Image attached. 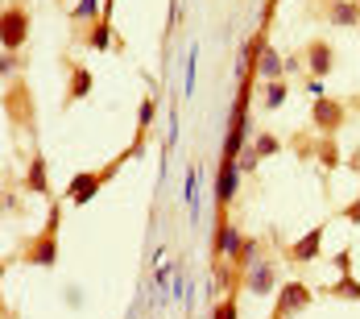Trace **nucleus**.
<instances>
[{
    "instance_id": "a878e982",
    "label": "nucleus",
    "mask_w": 360,
    "mask_h": 319,
    "mask_svg": "<svg viewBox=\"0 0 360 319\" xmlns=\"http://www.w3.org/2000/svg\"><path fill=\"white\" fill-rule=\"evenodd\" d=\"M17 71H21V58H17L13 50H4V79L13 83V79H17Z\"/></svg>"
},
{
    "instance_id": "ddd939ff",
    "label": "nucleus",
    "mask_w": 360,
    "mask_h": 319,
    "mask_svg": "<svg viewBox=\"0 0 360 319\" xmlns=\"http://www.w3.org/2000/svg\"><path fill=\"white\" fill-rule=\"evenodd\" d=\"M327 21L335 30H360V0H327Z\"/></svg>"
},
{
    "instance_id": "0eeeda50",
    "label": "nucleus",
    "mask_w": 360,
    "mask_h": 319,
    "mask_svg": "<svg viewBox=\"0 0 360 319\" xmlns=\"http://www.w3.org/2000/svg\"><path fill=\"white\" fill-rule=\"evenodd\" d=\"M344 120H348V108L340 104V100H331V96H319V100H311V125L331 137L335 129H344Z\"/></svg>"
},
{
    "instance_id": "4be33fe9",
    "label": "nucleus",
    "mask_w": 360,
    "mask_h": 319,
    "mask_svg": "<svg viewBox=\"0 0 360 319\" xmlns=\"http://www.w3.org/2000/svg\"><path fill=\"white\" fill-rule=\"evenodd\" d=\"M252 149H257V154H261V162H265V158H274V154L282 149V142H278L274 133H257V137H252Z\"/></svg>"
},
{
    "instance_id": "c756f323",
    "label": "nucleus",
    "mask_w": 360,
    "mask_h": 319,
    "mask_svg": "<svg viewBox=\"0 0 360 319\" xmlns=\"http://www.w3.org/2000/svg\"><path fill=\"white\" fill-rule=\"evenodd\" d=\"M195 87V50H191V58H186V92Z\"/></svg>"
},
{
    "instance_id": "a211bd4d",
    "label": "nucleus",
    "mask_w": 360,
    "mask_h": 319,
    "mask_svg": "<svg viewBox=\"0 0 360 319\" xmlns=\"http://www.w3.org/2000/svg\"><path fill=\"white\" fill-rule=\"evenodd\" d=\"M311 154L319 158V166H323V170H335V166H344V154H340V145L331 142V137L315 142V145H311Z\"/></svg>"
},
{
    "instance_id": "393cba45",
    "label": "nucleus",
    "mask_w": 360,
    "mask_h": 319,
    "mask_svg": "<svg viewBox=\"0 0 360 319\" xmlns=\"http://www.w3.org/2000/svg\"><path fill=\"white\" fill-rule=\"evenodd\" d=\"M331 265H335L340 274H352V249L344 245V249H340V253H335V257H331Z\"/></svg>"
},
{
    "instance_id": "dca6fc26",
    "label": "nucleus",
    "mask_w": 360,
    "mask_h": 319,
    "mask_svg": "<svg viewBox=\"0 0 360 319\" xmlns=\"http://www.w3.org/2000/svg\"><path fill=\"white\" fill-rule=\"evenodd\" d=\"M257 79L261 83H274V79H286V58L274 50V46H265L261 50V63H257Z\"/></svg>"
},
{
    "instance_id": "9b49d317",
    "label": "nucleus",
    "mask_w": 360,
    "mask_h": 319,
    "mask_svg": "<svg viewBox=\"0 0 360 319\" xmlns=\"http://www.w3.org/2000/svg\"><path fill=\"white\" fill-rule=\"evenodd\" d=\"M25 191H34V195H41L46 204H54V191H50V162H46V154H34V158H30Z\"/></svg>"
},
{
    "instance_id": "2eb2a0df",
    "label": "nucleus",
    "mask_w": 360,
    "mask_h": 319,
    "mask_svg": "<svg viewBox=\"0 0 360 319\" xmlns=\"http://www.w3.org/2000/svg\"><path fill=\"white\" fill-rule=\"evenodd\" d=\"M257 257H261V241H257V237H245L240 245L228 253V265H232V274L245 282V274H249V265L257 261Z\"/></svg>"
},
{
    "instance_id": "5701e85b",
    "label": "nucleus",
    "mask_w": 360,
    "mask_h": 319,
    "mask_svg": "<svg viewBox=\"0 0 360 319\" xmlns=\"http://www.w3.org/2000/svg\"><path fill=\"white\" fill-rule=\"evenodd\" d=\"M212 319H236V294H219L212 303Z\"/></svg>"
},
{
    "instance_id": "412c9836",
    "label": "nucleus",
    "mask_w": 360,
    "mask_h": 319,
    "mask_svg": "<svg viewBox=\"0 0 360 319\" xmlns=\"http://www.w3.org/2000/svg\"><path fill=\"white\" fill-rule=\"evenodd\" d=\"M87 46H91V50H108L112 46V17H100V21L87 30Z\"/></svg>"
},
{
    "instance_id": "f03ea898",
    "label": "nucleus",
    "mask_w": 360,
    "mask_h": 319,
    "mask_svg": "<svg viewBox=\"0 0 360 319\" xmlns=\"http://www.w3.org/2000/svg\"><path fill=\"white\" fill-rule=\"evenodd\" d=\"M58 220H63V208L50 204V215H46V228L25 241L21 249V261L25 265H41V270H54L58 265Z\"/></svg>"
},
{
    "instance_id": "6ab92c4d",
    "label": "nucleus",
    "mask_w": 360,
    "mask_h": 319,
    "mask_svg": "<svg viewBox=\"0 0 360 319\" xmlns=\"http://www.w3.org/2000/svg\"><path fill=\"white\" fill-rule=\"evenodd\" d=\"M323 294L340 299V303H360V282L352 278V274H340V282H331Z\"/></svg>"
},
{
    "instance_id": "4468645a",
    "label": "nucleus",
    "mask_w": 360,
    "mask_h": 319,
    "mask_svg": "<svg viewBox=\"0 0 360 319\" xmlns=\"http://www.w3.org/2000/svg\"><path fill=\"white\" fill-rule=\"evenodd\" d=\"M4 108H8L13 125H30V92H25V83H21V79H13V83H8V92H4Z\"/></svg>"
},
{
    "instance_id": "cd10ccee",
    "label": "nucleus",
    "mask_w": 360,
    "mask_h": 319,
    "mask_svg": "<svg viewBox=\"0 0 360 319\" xmlns=\"http://www.w3.org/2000/svg\"><path fill=\"white\" fill-rule=\"evenodd\" d=\"M344 220H348V224H360V195H356V204L344 208Z\"/></svg>"
},
{
    "instance_id": "9d476101",
    "label": "nucleus",
    "mask_w": 360,
    "mask_h": 319,
    "mask_svg": "<svg viewBox=\"0 0 360 319\" xmlns=\"http://www.w3.org/2000/svg\"><path fill=\"white\" fill-rule=\"evenodd\" d=\"M236 187H240V166H236V162H228V158H219L216 195H212V204H216V208H228V204L236 199Z\"/></svg>"
},
{
    "instance_id": "f3484780",
    "label": "nucleus",
    "mask_w": 360,
    "mask_h": 319,
    "mask_svg": "<svg viewBox=\"0 0 360 319\" xmlns=\"http://www.w3.org/2000/svg\"><path fill=\"white\" fill-rule=\"evenodd\" d=\"M104 17V0H75L71 4V25H96Z\"/></svg>"
},
{
    "instance_id": "20e7f679",
    "label": "nucleus",
    "mask_w": 360,
    "mask_h": 319,
    "mask_svg": "<svg viewBox=\"0 0 360 319\" xmlns=\"http://www.w3.org/2000/svg\"><path fill=\"white\" fill-rule=\"evenodd\" d=\"M0 42H4V50L21 54V46L30 42V13H25V4H4V13H0Z\"/></svg>"
},
{
    "instance_id": "39448f33",
    "label": "nucleus",
    "mask_w": 360,
    "mask_h": 319,
    "mask_svg": "<svg viewBox=\"0 0 360 319\" xmlns=\"http://www.w3.org/2000/svg\"><path fill=\"white\" fill-rule=\"evenodd\" d=\"M315 303V290L307 282H282L278 286V303H274V311H269V319H294L298 311H307Z\"/></svg>"
},
{
    "instance_id": "c85d7f7f",
    "label": "nucleus",
    "mask_w": 360,
    "mask_h": 319,
    "mask_svg": "<svg viewBox=\"0 0 360 319\" xmlns=\"http://www.w3.org/2000/svg\"><path fill=\"white\" fill-rule=\"evenodd\" d=\"M83 303V290L79 286H67V307H79Z\"/></svg>"
},
{
    "instance_id": "f8f14e48",
    "label": "nucleus",
    "mask_w": 360,
    "mask_h": 319,
    "mask_svg": "<svg viewBox=\"0 0 360 319\" xmlns=\"http://www.w3.org/2000/svg\"><path fill=\"white\" fill-rule=\"evenodd\" d=\"M91 87H96L91 71H87V67H79V63H71V67H67V96H63V108L87 100V96H91Z\"/></svg>"
},
{
    "instance_id": "1a4fd4ad",
    "label": "nucleus",
    "mask_w": 360,
    "mask_h": 319,
    "mask_svg": "<svg viewBox=\"0 0 360 319\" xmlns=\"http://www.w3.org/2000/svg\"><path fill=\"white\" fill-rule=\"evenodd\" d=\"M323 237H327V224H315L311 232H302V237L286 249V261L290 265H311V261H319V253H323Z\"/></svg>"
},
{
    "instance_id": "aec40b11",
    "label": "nucleus",
    "mask_w": 360,
    "mask_h": 319,
    "mask_svg": "<svg viewBox=\"0 0 360 319\" xmlns=\"http://www.w3.org/2000/svg\"><path fill=\"white\" fill-rule=\"evenodd\" d=\"M290 100V87H286V79H274V83H265L261 87V104L269 108V112H278V108Z\"/></svg>"
},
{
    "instance_id": "f257e3e1",
    "label": "nucleus",
    "mask_w": 360,
    "mask_h": 319,
    "mask_svg": "<svg viewBox=\"0 0 360 319\" xmlns=\"http://www.w3.org/2000/svg\"><path fill=\"white\" fill-rule=\"evenodd\" d=\"M124 162H133V154H129V149H124V154H116L112 162H104L100 170H79V175L67 182L63 199H67L71 208H87V204H91V199L104 191V182H112V178L120 175V166H124Z\"/></svg>"
},
{
    "instance_id": "423d86ee",
    "label": "nucleus",
    "mask_w": 360,
    "mask_h": 319,
    "mask_svg": "<svg viewBox=\"0 0 360 319\" xmlns=\"http://www.w3.org/2000/svg\"><path fill=\"white\" fill-rule=\"evenodd\" d=\"M278 265H282L278 257H265V253H261L249 265V274H245V290L257 294V299H269V294L278 290Z\"/></svg>"
},
{
    "instance_id": "bb28decb",
    "label": "nucleus",
    "mask_w": 360,
    "mask_h": 319,
    "mask_svg": "<svg viewBox=\"0 0 360 319\" xmlns=\"http://www.w3.org/2000/svg\"><path fill=\"white\" fill-rule=\"evenodd\" d=\"M307 96L319 100V96H323V79H311V75H307Z\"/></svg>"
},
{
    "instance_id": "6e6552de",
    "label": "nucleus",
    "mask_w": 360,
    "mask_h": 319,
    "mask_svg": "<svg viewBox=\"0 0 360 319\" xmlns=\"http://www.w3.org/2000/svg\"><path fill=\"white\" fill-rule=\"evenodd\" d=\"M302 67L311 79H327L331 67H335V50H331V42L327 37H311L307 46H302Z\"/></svg>"
},
{
    "instance_id": "b1692460",
    "label": "nucleus",
    "mask_w": 360,
    "mask_h": 319,
    "mask_svg": "<svg viewBox=\"0 0 360 319\" xmlns=\"http://www.w3.org/2000/svg\"><path fill=\"white\" fill-rule=\"evenodd\" d=\"M236 166H240V175H252V170L261 166V154L252 149V142L245 145V149H240V158H236Z\"/></svg>"
},
{
    "instance_id": "7ed1b4c3",
    "label": "nucleus",
    "mask_w": 360,
    "mask_h": 319,
    "mask_svg": "<svg viewBox=\"0 0 360 319\" xmlns=\"http://www.w3.org/2000/svg\"><path fill=\"white\" fill-rule=\"evenodd\" d=\"M245 241V228L228 215V208L212 212V261H228V253Z\"/></svg>"
}]
</instances>
